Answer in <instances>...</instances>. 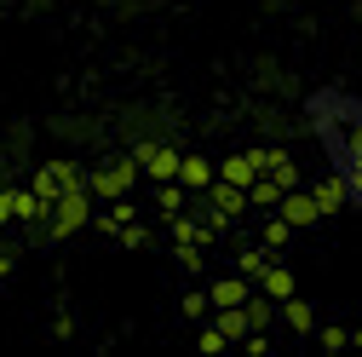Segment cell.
<instances>
[{"label": "cell", "instance_id": "obj_23", "mask_svg": "<svg viewBox=\"0 0 362 357\" xmlns=\"http://www.w3.org/2000/svg\"><path fill=\"white\" fill-rule=\"evenodd\" d=\"M6 219H18V208H12V191H0V225H6Z\"/></svg>", "mask_w": 362, "mask_h": 357}, {"label": "cell", "instance_id": "obj_1", "mask_svg": "<svg viewBox=\"0 0 362 357\" xmlns=\"http://www.w3.org/2000/svg\"><path fill=\"white\" fill-rule=\"evenodd\" d=\"M305 115H310L316 139H322V150H328V167L345 173L351 202H362V98H351V93H316L305 104Z\"/></svg>", "mask_w": 362, "mask_h": 357}, {"label": "cell", "instance_id": "obj_14", "mask_svg": "<svg viewBox=\"0 0 362 357\" xmlns=\"http://www.w3.org/2000/svg\"><path fill=\"white\" fill-rule=\"evenodd\" d=\"M132 219H139V208H132V202L121 196V202H110V208L98 213V231H110V237H121V231L132 225Z\"/></svg>", "mask_w": 362, "mask_h": 357}, {"label": "cell", "instance_id": "obj_8", "mask_svg": "<svg viewBox=\"0 0 362 357\" xmlns=\"http://www.w3.org/2000/svg\"><path fill=\"white\" fill-rule=\"evenodd\" d=\"M253 288H259L253 277L230 271V277H213V283H207V300H213V305H247V300H253Z\"/></svg>", "mask_w": 362, "mask_h": 357}, {"label": "cell", "instance_id": "obj_3", "mask_svg": "<svg viewBox=\"0 0 362 357\" xmlns=\"http://www.w3.org/2000/svg\"><path fill=\"white\" fill-rule=\"evenodd\" d=\"M93 219H98V213H93V191L81 185V191H69V196H58V202H52L47 231H52V237H75L81 225H93Z\"/></svg>", "mask_w": 362, "mask_h": 357}, {"label": "cell", "instance_id": "obj_19", "mask_svg": "<svg viewBox=\"0 0 362 357\" xmlns=\"http://www.w3.org/2000/svg\"><path fill=\"white\" fill-rule=\"evenodd\" d=\"M288 237H293V225H288L282 213H276V219H264V248H282Z\"/></svg>", "mask_w": 362, "mask_h": 357}, {"label": "cell", "instance_id": "obj_4", "mask_svg": "<svg viewBox=\"0 0 362 357\" xmlns=\"http://www.w3.org/2000/svg\"><path fill=\"white\" fill-rule=\"evenodd\" d=\"M86 178L69 167V162H47V167H35V178H29V191L40 196V202H58V196H69V191H81Z\"/></svg>", "mask_w": 362, "mask_h": 357}, {"label": "cell", "instance_id": "obj_11", "mask_svg": "<svg viewBox=\"0 0 362 357\" xmlns=\"http://www.w3.org/2000/svg\"><path fill=\"white\" fill-rule=\"evenodd\" d=\"M247 196H253V208H259V213H276V208H282V196H288V185H282V178H270V173H259L253 185H247Z\"/></svg>", "mask_w": 362, "mask_h": 357}, {"label": "cell", "instance_id": "obj_22", "mask_svg": "<svg viewBox=\"0 0 362 357\" xmlns=\"http://www.w3.org/2000/svg\"><path fill=\"white\" fill-rule=\"evenodd\" d=\"M351 340H356V334H345V329H322V346H328V351H339V346H351Z\"/></svg>", "mask_w": 362, "mask_h": 357}, {"label": "cell", "instance_id": "obj_10", "mask_svg": "<svg viewBox=\"0 0 362 357\" xmlns=\"http://www.w3.org/2000/svg\"><path fill=\"white\" fill-rule=\"evenodd\" d=\"M310 196L322 202V213H339V208H351V185H345V173H322L310 185Z\"/></svg>", "mask_w": 362, "mask_h": 357}, {"label": "cell", "instance_id": "obj_17", "mask_svg": "<svg viewBox=\"0 0 362 357\" xmlns=\"http://www.w3.org/2000/svg\"><path fill=\"white\" fill-rule=\"evenodd\" d=\"M264 254H270V248H242V254H236V271H242V277H253V283H259V277H264V265H270V259H264Z\"/></svg>", "mask_w": 362, "mask_h": 357}, {"label": "cell", "instance_id": "obj_15", "mask_svg": "<svg viewBox=\"0 0 362 357\" xmlns=\"http://www.w3.org/2000/svg\"><path fill=\"white\" fill-rule=\"evenodd\" d=\"M259 288H264L270 300H288V294H293V271H288V265H264V277H259Z\"/></svg>", "mask_w": 362, "mask_h": 357}, {"label": "cell", "instance_id": "obj_21", "mask_svg": "<svg viewBox=\"0 0 362 357\" xmlns=\"http://www.w3.org/2000/svg\"><path fill=\"white\" fill-rule=\"evenodd\" d=\"M121 242H127V248H144V242H150V231H144V225H139V219H132V225H127V231H121Z\"/></svg>", "mask_w": 362, "mask_h": 357}, {"label": "cell", "instance_id": "obj_7", "mask_svg": "<svg viewBox=\"0 0 362 357\" xmlns=\"http://www.w3.org/2000/svg\"><path fill=\"white\" fill-rule=\"evenodd\" d=\"M276 213L288 219L293 231H305V225H316V219H328V213H322V202H316L310 191H299V185H293V191L282 196V208H276Z\"/></svg>", "mask_w": 362, "mask_h": 357}, {"label": "cell", "instance_id": "obj_12", "mask_svg": "<svg viewBox=\"0 0 362 357\" xmlns=\"http://www.w3.org/2000/svg\"><path fill=\"white\" fill-rule=\"evenodd\" d=\"M213 178H218V167L207 156H185V162H178V185H185V191H207Z\"/></svg>", "mask_w": 362, "mask_h": 357}, {"label": "cell", "instance_id": "obj_13", "mask_svg": "<svg viewBox=\"0 0 362 357\" xmlns=\"http://www.w3.org/2000/svg\"><path fill=\"white\" fill-rule=\"evenodd\" d=\"M282 323H288L293 334H310V329H316V305L299 300V294H288V300H282Z\"/></svg>", "mask_w": 362, "mask_h": 357}, {"label": "cell", "instance_id": "obj_20", "mask_svg": "<svg viewBox=\"0 0 362 357\" xmlns=\"http://www.w3.org/2000/svg\"><path fill=\"white\" fill-rule=\"evenodd\" d=\"M207 311H213V300L196 288V294H185V317H207Z\"/></svg>", "mask_w": 362, "mask_h": 357}, {"label": "cell", "instance_id": "obj_9", "mask_svg": "<svg viewBox=\"0 0 362 357\" xmlns=\"http://www.w3.org/2000/svg\"><path fill=\"white\" fill-rule=\"evenodd\" d=\"M259 173H264V156H259V150H242V156H224V162H218V178H230V185H242V191L253 185Z\"/></svg>", "mask_w": 362, "mask_h": 357}, {"label": "cell", "instance_id": "obj_2", "mask_svg": "<svg viewBox=\"0 0 362 357\" xmlns=\"http://www.w3.org/2000/svg\"><path fill=\"white\" fill-rule=\"evenodd\" d=\"M139 156H121V162H110V167H98L93 178H86V191H93V202H121L132 185H139Z\"/></svg>", "mask_w": 362, "mask_h": 357}, {"label": "cell", "instance_id": "obj_16", "mask_svg": "<svg viewBox=\"0 0 362 357\" xmlns=\"http://www.w3.org/2000/svg\"><path fill=\"white\" fill-rule=\"evenodd\" d=\"M185 196H190V191L178 185V178H167V185L156 191V202H161V213H167V219H173V213H185Z\"/></svg>", "mask_w": 362, "mask_h": 357}, {"label": "cell", "instance_id": "obj_5", "mask_svg": "<svg viewBox=\"0 0 362 357\" xmlns=\"http://www.w3.org/2000/svg\"><path fill=\"white\" fill-rule=\"evenodd\" d=\"M132 156H139V173H144V178H156V185L178 178V162H185V156L173 150V144H139Z\"/></svg>", "mask_w": 362, "mask_h": 357}, {"label": "cell", "instance_id": "obj_18", "mask_svg": "<svg viewBox=\"0 0 362 357\" xmlns=\"http://www.w3.org/2000/svg\"><path fill=\"white\" fill-rule=\"evenodd\" d=\"M196 346H202V351H207V357H218V351H224V346H230V334H224V329H218V323H207V329H202V334H196Z\"/></svg>", "mask_w": 362, "mask_h": 357}, {"label": "cell", "instance_id": "obj_6", "mask_svg": "<svg viewBox=\"0 0 362 357\" xmlns=\"http://www.w3.org/2000/svg\"><path fill=\"white\" fill-rule=\"evenodd\" d=\"M207 208L224 213V219H242V213L253 208V196H247L242 185H230V178H213V185H207Z\"/></svg>", "mask_w": 362, "mask_h": 357}]
</instances>
